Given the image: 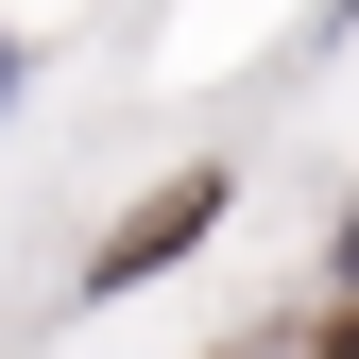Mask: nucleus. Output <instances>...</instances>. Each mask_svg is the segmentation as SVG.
<instances>
[{"label": "nucleus", "mask_w": 359, "mask_h": 359, "mask_svg": "<svg viewBox=\"0 0 359 359\" xmlns=\"http://www.w3.org/2000/svg\"><path fill=\"white\" fill-rule=\"evenodd\" d=\"M222 205H240V189H222V171H171V189H154L137 222H120L103 257H86V291H137V274H171V257H189V240H205Z\"/></svg>", "instance_id": "nucleus-1"}, {"label": "nucleus", "mask_w": 359, "mask_h": 359, "mask_svg": "<svg viewBox=\"0 0 359 359\" xmlns=\"http://www.w3.org/2000/svg\"><path fill=\"white\" fill-rule=\"evenodd\" d=\"M308 359H359V308H342V325H325V342H308Z\"/></svg>", "instance_id": "nucleus-2"}, {"label": "nucleus", "mask_w": 359, "mask_h": 359, "mask_svg": "<svg viewBox=\"0 0 359 359\" xmlns=\"http://www.w3.org/2000/svg\"><path fill=\"white\" fill-rule=\"evenodd\" d=\"M0 103H18V34H0Z\"/></svg>", "instance_id": "nucleus-3"}, {"label": "nucleus", "mask_w": 359, "mask_h": 359, "mask_svg": "<svg viewBox=\"0 0 359 359\" xmlns=\"http://www.w3.org/2000/svg\"><path fill=\"white\" fill-rule=\"evenodd\" d=\"M342 274H359V222H342Z\"/></svg>", "instance_id": "nucleus-4"}]
</instances>
